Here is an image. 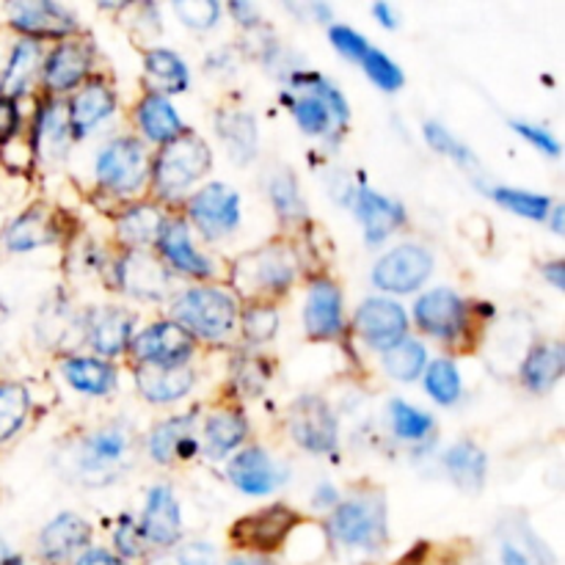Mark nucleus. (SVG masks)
<instances>
[{"label":"nucleus","mask_w":565,"mask_h":565,"mask_svg":"<svg viewBox=\"0 0 565 565\" xmlns=\"http://www.w3.org/2000/svg\"><path fill=\"white\" fill-rule=\"evenodd\" d=\"M88 544H92V524L77 513H58L39 535V552L53 565L83 555Z\"/></svg>","instance_id":"4be33fe9"},{"label":"nucleus","mask_w":565,"mask_h":565,"mask_svg":"<svg viewBox=\"0 0 565 565\" xmlns=\"http://www.w3.org/2000/svg\"><path fill=\"white\" fill-rule=\"evenodd\" d=\"M268 196L274 210L285 221H298L303 215V199L298 191V182L290 171H276L268 180Z\"/></svg>","instance_id":"c03bdc74"},{"label":"nucleus","mask_w":565,"mask_h":565,"mask_svg":"<svg viewBox=\"0 0 565 565\" xmlns=\"http://www.w3.org/2000/svg\"><path fill=\"white\" fill-rule=\"evenodd\" d=\"M292 281H296V257L290 248L279 246V243L254 248L232 265V285L243 298L254 303L285 296Z\"/></svg>","instance_id":"f03ea898"},{"label":"nucleus","mask_w":565,"mask_h":565,"mask_svg":"<svg viewBox=\"0 0 565 565\" xmlns=\"http://www.w3.org/2000/svg\"><path fill=\"white\" fill-rule=\"evenodd\" d=\"M353 210H356V218L362 221L364 241L370 246H381L386 237L395 235L406 224V207L367 185L356 188L353 193Z\"/></svg>","instance_id":"a211bd4d"},{"label":"nucleus","mask_w":565,"mask_h":565,"mask_svg":"<svg viewBox=\"0 0 565 565\" xmlns=\"http://www.w3.org/2000/svg\"><path fill=\"white\" fill-rule=\"evenodd\" d=\"M39 64H42V47H39V42H31V39L17 42L9 55V64H6L3 75H0V97L14 99L17 103V97L25 94L28 86H31Z\"/></svg>","instance_id":"4c0bfd02"},{"label":"nucleus","mask_w":565,"mask_h":565,"mask_svg":"<svg viewBox=\"0 0 565 565\" xmlns=\"http://www.w3.org/2000/svg\"><path fill=\"white\" fill-rule=\"evenodd\" d=\"M329 535L345 550L379 555L390 544L386 500L379 491H362L331 511Z\"/></svg>","instance_id":"f257e3e1"},{"label":"nucleus","mask_w":565,"mask_h":565,"mask_svg":"<svg viewBox=\"0 0 565 565\" xmlns=\"http://www.w3.org/2000/svg\"><path fill=\"white\" fill-rule=\"evenodd\" d=\"M11 28L25 33V39L39 42V39H70L81 31L77 17L66 6L50 3V0H31V3H11L9 6Z\"/></svg>","instance_id":"2eb2a0df"},{"label":"nucleus","mask_w":565,"mask_h":565,"mask_svg":"<svg viewBox=\"0 0 565 565\" xmlns=\"http://www.w3.org/2000/svg\"><path fill=\"white\" fill-rule=\"evenodd\" d=\"M149 565H215V546L204 544V541H193L182 550L163 552Z\"/></svg>","instance_id":"3c124183"},{"label":"nucleus","mask_w":565,"mask_h":565,"mask_svg":"<svg viewBox=\"0 0 565 565\" xmlns=\"http://www.w3.org/2000/svg\"><path fill=\"white\" fill-rule=\"evenodd\" d=\"M149 169H152V158H149L147 143L132 136H121L105 143L99 149L97 160H94L97 182L108 188V191H114L116 196L136 193L147 182Z\"/></svg>","instance_id":"423d86ee"},{"label":"nucleus","mask_w":565,"mask_h":565,"mask_svg":"<svg viewBox=\"0 0 565 565\" xmlns=\"http://www.w3.org/2000/svg\"><path fill=\"white\" fill-rule=\"evenodd\" d=\"M425 367H428V351H425L423 342L406 337L395 348L384 351V370L390 373V379L403 381V384L417 381L425 373Z\"/></svg>","instance_id":"58836bf2"},{"label":"nucleus","mask_w":565,"mask_h":565,"mask_svg":"<svg viewBox=\"0 0 565 565\" xmlns=\"http://www.w3.org/2000/svg\"><path fill=\"white\" fill-rule=\"evenodd\" d=\"M491 199L502 207H508L511 213L524 215L530 221H546L552 210V199L541 196L533 191H519V188H491Z\"/></svg>","instance_id":"37998d69"},{"label":"nucleus","mask_w":565,"mask_h":565,"mask_svg":"<svg viewBox=\"0 0 565 565\" xmlns=\"http://www.w3.org/2000/svg\"><path fill=\"white\" fill-rule=\"evenodd\" d=\"M241 326L252 345H263V342L274 340L279 331V309L274 303H252L241 315Z\"/></svg>","instance_id":"a18cd8bd"},{"label":"nucleus","mask_w":565,"mask_h":565,"mask_svg":"<svg viewBox=\"0 0 565 565\" xmlns=\"http://www.w3.org/2000/svg\"><path fill=\"white\" fill-rule=\"evenodd\" d=\"M61 237L58 215L44 204H33L25 213L17 215L6 230V246L9 252H33V248L53 246Z\"/></svg>","instance_id":"393cba45"},{"label":"nucleus","mask_w":565,"mask_h":565,"mask_svg":"<svg viewBox=\"0 0 565 565\" xmlns=\"http://www.w3.org/2000/svg\"><path fill=\"white\" fill-rule=\"evenodd\" d=\"M188 213H191L193 226L207 241H218L241 224V196L224 182H210L202 191L193 193V199L188 202Z\"/></svg>","instance_id":"9d476101"},{"label":"nucleus","mask_w":565,"mask_h":565,"mask_svg":"<svg viewBox=\"0 0 565 565\" xmlns=\"http://www.w3.org/2000/svg\"><path fill=\"white\" fill-rule=\"evenodd\" d=\"M434 254L419 243H403L386 252L373 268V285L384 292L408 296L417 292L434 274Z\"/></svg>","instance_id":"6e6552de"},{"label":"nucleus","mask_w":565,"mask_h":565,"mask_svg":"<svg viewBox=\"0 0 565 565\" xmlns=\"http://www.w3.org/2000/svg\"><path fill=\"white\" fill-rule=\"evenodd\" d=\"M210 169H213V152L204 138H199L193 130H182L180 136L160 147L149 174L163 196H177L188 191L193 182L207 177Z\"/></svg>","instance_id":"20e7f679"},{"label":"nucleus","mask_w":565,"mask_h":565,"mask_svg":"<svg viewBox=\"0 0 565 565\" xmlns=\"http://www.w3.org/2000/svg\"><path fill=\"white\" fill-rule=\"evenodd\" d=\"M136 527L143 544L158 546V550H171L182 539L180 502H177L174 489L169 483H158L149 489L143 513Z\"/></svg>","instance_id":"4468645a"},{"label":"nucleus","mask_w":565,"mask_h":565,"mask_svg":"<svg viewBox=\"0 0 565 565\" xmlns=\"http://www.w3.org/2000/svg\"><path fill=\"white\" fill-rule=\"evenodd\" d=\"M17 132H20V110H17V103L14 99L0 97V143L9 141Z\"/></svg>","instance_id":"4d7b16f0"},{"label":"nucleus","mask_w":565,"mask_h":565,"mask_svg":"<svg viewBox=\"0 0 565 565\" xmlns=\"http://www.w3.org/2000/svg\"><path fill=\"white\" fill-rule=\"evenodd\" d=\"M132 353L138 364H152V367H185L193 356V337L174 320H160L147 326L141 334L132 340Z\"/></svg>","instance_id":"ddd939ff"},{"label":"nucleus","mask_w":565,"mask_h":565,"mask_svg":"<svg viewBox=\"0 0 565 565\" xmlns=\"http://www.w3.org/2000/svg\"><path fill=\"white\" fill-rule=\"evenodd\" d=\"M94 50L88 42L81 39H64L61 44H55L53 53L47 55L42 66V77L47 92L64 94L77 88L81 83L88 81V72H92Z\"/></svg>","instance_id":"dca6fc26"},{"label":"nucleus","mask_w":565,"mask_h":565,"mask_svg":"<svg viewBox=\"0 0 565 565\" xmlns=\"http://www.w3.org/2000/svg\"><path fill=\"white\" fill-rule=\"evenodd\" d=\"M303 326L312 340H337L345 331L342 290L331 279H315L303 303Z\"/></svg>","instance_id":"6ab92c4d"},{"label":"nucleus","mask_w":565,"mask_h":565,"mask_svg":"<svg viewBox=\"0 0 565 565\" xmlns=\"http://www.w3.org/2000/svg\"><path fill=\"white\" fill-rule=\"evenodd\" d=\"M511 127L524 138V141L533 143L541 154H546V158H557V154H561V141H557L546 127L530 125V121H516V119L511 121Z\"/></svg>","instance_id":"864d4df0"},{"label":"nucleus","mask_w":565,"mask_h":565,"mask_svg":"<svg viewBox=\"0 0 565 565\" xmlns=\"http://www.w3.org/2000/svg\"><path fill=\"white\" fill-rule=\"evenodd\" d=\"M114 110H116L114 88H110L105 81H99V77L86 81L81 88H77L75 97L70 99V105H66L72 138H83L88 130L103 125L108 116H114Z\"/></svg>","instance_id":"5701e85b"},{"label":"nucleus","mask_w":565,"mask_h":565,"mask_svg":"<svg viewBox=\"0 0 565 565\" xmlns=\"http://www.w3.org/2000/svg\"><path fill=\"white\" fill-rule=\"evenodd\" d=\"M163 226L166 215L154 204H136L116 221V235L130 252H143L149 246H158Z\"/></svg>","instance_id":"e433bc0d"},{"label":"nucleus","mask_w":565,"mask_h":565,"mask_svg":"<svg viewBox=\"0 0 565 565\" xmlns=\"http://www.w3.org/2000/svg\"><path fill=\"white\" fill-rule=\"evenodd\" d=\"M337 505H340V491L331 483H320L318 491L312 494V508H318V511H334Z\"/></svg>","instance_id":"bf43d9fd"},{"label":"nucleus","mask_w":565,"mask_h":565,"mask_svg":"<svg viewBox=\"0 0 565 565\" xmlns=\"http://www.w3.org/2000/svg\"><path fill=\"white\" fill-rule=\"evenodd\" d=\"M565 348L561 342H541L527 353L522 364V384L535 395H546L563 379Z\"/></svg>","instance_id":"c756f323"},{"label":"nucleus","mask_w":565,"mask_h":565,"mask_svg":"<svg viewBox=\"0 0 565 565\" xmlns=\"http://www.w3.org/2000/svg\"><path fill=\"white\" fill-rule=\"evenodd\" d=\"M147 447L152 461H158L160 467L188 461L199 447L196 436H193V417H171L166 423H160L149 434Z\"/></svg>","instance_id":"bb28decb"},{"label":"nucleus","mask_w":565,"mask_h":565,"mask_svg":"<svg viewBox=\"0 0 565 565\" xmlns=\"http://www.w3.org/2000/svg\"><path fill=\"white\" fill-rule=\"evenodd\" d=\"M353 329L370 348L384 353L408 337V315L390 298H367L353 315Z\"/></svg>","instance_id":"f8f14e48"},{"label":"nucleus","mask_w":565,"mask_h":565,"mask_svg":"<svg viewBox=\"0 0 565 565\" xmlns=\"http://www.w3.org/2000/svg\"><path fill=\"white\" fill-rule=\"evenodd\" d=\"M116 274H119L121 290L143 301H160L171 290L169 268L149 257L147 252H127L116 265Z\"/></svg>","instance_id":"412c9836"},{"label":"nucleus","mask_w":565,"mask_h":565,"mask_svg":"<svg viewBox=\"0 0 565 565\" xmlns=\"http://www.w3.org/2000/svg\"><path fill=\"white\" fill-rule=\"evenodd\" d=\"M445 469L450 475L452 483L463 491H480L486 486V475H489V458H486L483 447H478L475 441L463 439L458 445H452L445 452Z\"/></svg>","instance_id":"c9c22d12"},{"label":"nucleus","mask_w":565,"mask_h":565,"mask_svg":"<svg viewBox=\"0 0 565 565\" xmlns=\"http://www.w3.org/2000/svg\"><path fill=\"white\" fill-rule=\"evenodd\" d=\"M552 552L522 516L502 519L497 527V565H552Z\"/></svg>","instance_id":"aec40b11"},{"label":"nucleus","mask_w":565,"mask_h":565,"mask_svg":"<svg viewBox=\"0 0 565 565\" xmlns=\"http://www.w3.org/2000/svg\"><path fill=\"white\" fill-rule=\"evenodd\" d=\"M298 522L301 516L290 505H268L263 511L237 519L230 530V539L237 550L265 557L285 544Z\"/></svg>","instance_id":"0eeeda50"},{"label":"nucleus","mask_w":565,"mask_h":565,"mask_svg":"<svg viewBox=\"0 0 565 565\" xmlns=\"http://www.w3.org/2000/svg\"><path fill=\"white\" fill-rule=\"evenodd\" d=\"M230 11H232V17H235V20L246 28L257 25L259 22V11L254 9L252 3H243V0H235V3L230 6Z\"/></svg>","instance_id":"052dcab7"},{"label":"nucleus","mask_w":565,"mask_h":565,"mask_svg":"<svg viewBox=\"0 0 565 565\" xmlns=\"http://www.w3.org/2000/svg\"><path fill=\"white\" fill-rule=\"evenodd\" d=\"M31 412V395L22 384H0V445L20 434Z\"/></svg>","instance_id":"a19ab883"},{"label":"nucleus","mask_w":565,"mask_h":565,"mask_svg":"<svg viewBox=\"0 0 565 565\" xmlns=\"http://www.w3.org/2000/svg\"><path fill=\"white\" fill-rule=\"evenodd\" d=\"M390 425L397 439L403 441H425L436 434L434 417L406 401L390 403Z\"/></svg>","instance_id":"ea45409f"},{"label":"nucleus","mask_w":565,"mask_h":565,"mask_svg":"<svg viewBox=\"0 0 565 565\" xmlns=\"http://www.w3.org/2000/svg\"><path fill=\"white\" fill-rule=\"evenodd\" d=\"M550 218H552V230L557 232V235H563V204H552V210H550ZM546 218V221H550Z\"/></svg>","instance_id":"69168bd1"},{"label":"nucleus","mask_w":565,"mask_h":565,"mask_svg":"<svg viewBox=\"0 0 565 565\" xmlns=\"http://www.w3.org/2000/svg\"><path fill=\"white\" fill-rule=\"evenodd\" d=\"M226 472H230L232 486L248 497L274 494L287 478L285 467H279L263 447H246V450L237 452L230 467H226Z\"/></svg>","instance_id":"f3484780"},{"label":"nucleus","mask_w":565,"mask_h":565,"mask_svg":"<svg viewBox=\"0 0 565 565\" xmlns=\"http://www.w3.org/2000/svg\"><path fill=\"white\" fill-rule=\"evenodd\" d=\"M143 75H147L152 94H182L191 86V72H188L185 61L166 47H152L143 55Z\"/></svg>","instance_id":"72a5a7b5"},{"label":"nucleus","mask_w":565,"mask_h":565,"mask_svg":"<svg viewBox=\"0 0 565 565\" xmlns=\"http://www.w3.org/2000/svg\"><path fill=\"white\" fill-rule=\"evenodd\" d=\"M235 375L237 386H243L246 392H259L265 386V381H268V367L259 359H246V362H241Z\"/></svg>","instance_id":"6e6d98bb"},{"label":"nucleus","mask_w":565,"mask_h":565,"mask_svg":"<svg viewBox=\"0 0 565 565\" xmlns=\"http://www.w3.org/2000/svg\"><path fill=\"white\" fill-rule=\"evenodd\" d=\"M425 141L430 143V149H436L439 154H445V158L456 160L458 166H478V158H475L472 149L467 147V143L458 141L452 132H447L445 127L436 125V121H425Z\"/></svg>","instance_id":"de8ad7c7"},{"label":"nucleus","mask_w":565,"mask_h":565,"mask_svg":"<svg viewBox=\"0 0 565 565\" xmlns=\"http://www.w3.org/2000/svg\"><path fill=\"white\" fill-rule=\"evenodd\" d=\"M193 370L188 367H152V364H138L136 384L143 401L158 403H177L193 390Z\"/></svg>","instance_id":"cd10ccee"},{"label":"nucleus","mask_w":565,"mask_h":565,"mask_svg":"<svg viewBox=\"0 0 565 565\" xmlns=\"http://www.w3.org/2000/svg\"><path fill=\"white\" fill-rule=\"evenodd\" d=\"M215 130H218L221 141L230 149V158L235 163H252L257 154L259 136H257V121L248 110H218L215 116Z\"/></svg>","instance_id":"473e14b6"},{"label":"nucleus","mask_w":565,"mask_h":565,"mask_svg":"<svg viewBox=\"0 0 565 565\" xmlns=\"http://www.w3.org/2000/svg\"><path fill=\"white\" fill-rule=\"evenodd\" d=\"M373 14L384 28H397V11L390 3H375Z\"/></svg>","instance_id":"680f3d73"},{"label":"nucleus","mask_w":565,"mask_h":565,"mask_svg":"<svg viewBox=\"0 0 565 565\" xmlns=\"http://www.w3.org/2000/svg\"><path fill=\"white\" fill-rule=\"evenodd\" d=\"M132 447L136 441L125 425L94 430L83 439L81 452H77V478L92 489L114 483L132 467Z\"/></svg>","instance_id":"39448f33"},{"label":"nucleus","mask_w":565,"mask_h":565,"mask_svg":"<svg viewBox=\"0 0 565 565\" xmlns=\"http://www.w3.org/2000/svg\"><path fill=\"white\" fill-rule=\"evenodd\" d=\"M114 546L116 552H119L121 561H125V557H141L143 550H147V544H143L141 535H138L136 522H132L130 516L119 519V527H116L114 533Z\"/></svg>","instance_id":"5fc2aeb1"},{"label":"nucleus","mask_w":565,"mask_h":565,"mask_svg":"<svg viewBox=\"0 0 565 565\" xmlns=\"http://www.w3.org/2000/svg\"><path fill=\"white\" fill-rule=\"evenodd\" d=\"M0 163L11 171V174H28L36 163V152H33L31 138H22L20 132L11 136L9 141L0 143Z\"/></svg>","instance_id":"8fccbe9b"},{"label":"nucleus","mask_w":565,"mask_h":565,"mask_svg":"<svg viewBox=\"0 0 565 565\" xmlns=\"http://www.w3.org/2000/svg\"><path fill=\"white\" fill-rule=\"evenodd\" d=\"M359 64H362L364 75H367L381 92H397V88H403V83H406V75H403L401 66H397L390 55L381 53L379 47H373V44H370V50L364 53V58L359 61Z\"/></svg>","instance_id":"49530a36"},{"label":"nucleus","mask_w":565,"mask_h":565,"mask_svg":"<svg viewBox=\"0 0 565 565\" xmlns=\"http://www.w3.org/2000/svg\"><path fill=\"white\" fill-rule=\"evenodd\" d=\"M33 152L42 154L44 160H61L72 143V127L66 108L61 103H44L36 114L31 130Z\"/></svg>","instance_id":"c85d7f7f"},{"label":"nucleus","mask_w":565,"mask_h":565,"mask_svg":"<svg viewBox=\"0 0 565 565\" xmlns=\"http://www.w3.org/2000/svg\"><path fill=\"white\" fill-rule=\"evenodd\" d=\"M241 309L235 296L221 287H193L171 303V320L191 337L221 342L235 331Z\"/></svg>","instance_id":"7ed1b4c3"},{"label":"nucleus","mask_w":565,"mask_h":565,"mask_svg":"<svg viewBox=\"0 0 565 565\" xmlns=\"http://www.w3.org/2000/svg\"><path fill=\"white\" fill-rule=\"evenodd\" d=\"M88 342L99 359L119 356L132 342V318L121 307L94 309L88 315Z\"/></svg>","instance_id":"a878e982"},{"label":"nucleus","mask_w":565,"mask_h":565,"mask_svg":"<svg viewBox=\"0 0 565 565\" xmlns=\"http://www.w3.org/2000/svg\"><path fill=\"white\" fill-rule=\"evenodd\" d=\"M226 565H276L268 557H259V555H243V557H232Z\"/></svg>","instance_id":"0e129e2a"},{"label":"nucleus","mask_w":565,"mask_h":565,"mask_svg":"<svg viewBox=\"0 0 565 565\" xmlns=\"http://www.w3.org/2000/svg\"><path fill=\"white\" fill-rule=\"evenodd\" d=\"M414 320L428 337L441 342H456L467 331L469 312L463 298L450 287L428 290L414 303Z\"/></svg>","instance_id":"9b49d317"},{"label":"nucleus","mask_w":565,"mask_h":565,"mask_svg":"<svg viewBox=\"0 0 565 565\" xmlns=\"http://www.w3.org/2000/svg\"><path fill=\"white\" fill-rule=\"evenodd\" d=\"M287 428L292 441L312 456H326L340 445V423L329 403L318 395H303L292 403Z\"/></svg>","instance_id":"1a4fd4ad"},{"label":"nucleus","mask_w":565,"mask_h":565,"mask_svg":"<svg viewBox=\"0 0 565 565\" xmlns=\"http://www.w3.org/2000/svg\"><path fill=\"white\" fill-rule=\"evenodd\" d=\"M72 565H125V561L108 550H86L83 555L75 557Z\"/></svg>","instance_id":"13d9d810"},{"label":"nucleus","mask_w":565,"mask_h":565,"mask_svg":"<svg viewBox=\"0 0 565 565\" xmlns=\"http://www.w3.org/2000/svg\"><path fill=\"white\" fill-rule=\"evenodd\" d=\"M61 375L81 395L103 397L116 386L114 364L99 356H70L61 364Z\"/></svg>","instance_id":"7c9ffc66"},{"label":"nucleus","mask_w":565,"mask_h":565,"mask_svg":"<svg viewBox=\"0 0 565 565\" xmlns=\"http://www.w3.org/2000/svg\"><path fill=\"white\" fill-rule=\"evenodd\" d=\"M425 390L439 406H452L461 397V373L450 359H434L425 367Z\"/></svg>","instance_id":"79ce46f5"},{"label":"nucleus","mask_w":565,"mask_h":565,"mask_svg":"<svg viewBox=\"0 0 565 565\" xmlns=\"http://www.w3.org/2000/svg\"><path fill=\"white\" fill-rule=\"evenodd\" d=\"M174 14L180 17L182 25L193 28V31H207L218 22L221 6L215 0H177Z\"/></svg>","instance_id":"09e8293b"},{"label":"nucleus","mask_w":565,"mask_h":565,"mask_svg":"<svg viewBox=\"0 0 565 565\" xmlns=\"http://www.w3.org/2000/svg\"><path fill=\"white\" fill-rule=\"evenodd\" d=\"M544 279L550 281L555 290H563L565 279H563V263H546L544 265Z\"/></svg>","instance_id":"e2e57ef3"},{"label":"nucleus","mask_w":565,"mask_h":565,"mask_svg":"<svg viewBox=\"0 0 565 565\" xmlns=\"http://www.w3.org/2000/svg\"><path fill=\"white\" fill-rule=\"evenodd\" d=\"M158 248L166 263L174 270H180V274L196 276V279H207V276L215 274V265L193 246L191 230H188V224L182 218L166 221Z\"/></svg>","instance_id":"b1692460"},{"label":"nucleus","mask_w":565,"mask_h":565,"mask_svg":"<svg viewBox=\"0 0 565 565\" xmlns=\"http://www.w3.org/2000/svg\"><path fill=\"white\" fill-rule=\"evenodd\" d=\"M329 39H331V44H334L337 53L345 55L348 61H362L364 53L370 50L367 39H364L362 33H356L353 28H348V25H331Z\"/></svg>","instance_id":"603ef678"},{"label":"nucleus","mask_w":565,"mask_h":565,"mask_svg":"<svg viewBox=\"0 0 565 565\" xmlns=\"http://www.w3.org/2000/svg\"><path fill=\"white\" fill-rule=\"evenodd\" d=\"M136 121L141 136L147 138V141L160 143V147L185 130V127H182L180 114H177L174 105L169 103V97H160V94H152V92L138 103Z\"/></svg>","instance_id":"2f4dec72"},{"label":"nucleus","mask_w":565,"mask_h":565,"mask_svg":"<svg viewBox=\"0 0 565 565\" xmlns=\"http://www.w3.org/2000/svg\"><path fill=\"white\" fill-rule=\"evenodd\" d=\"M248 423L237 408H218L204 419V452L207 458H224L246 441Z\"/></svg>","instance_id":"f704fd0d"},{"label":"nucleus","mask_w":565,"mask_h":565,"mask_svg":"<svg viewBox=\"0 0 565 565\" xmlns=\"http://www.w3.org/2000/svg\"><path fill=\"white\" fill-rule=\"evenodd\" d=\"M0 565H22V561L17 555H11L9 546L3 544V539H0Z\"/></svg>","instance_id":"338daca9"}]
</instances>
